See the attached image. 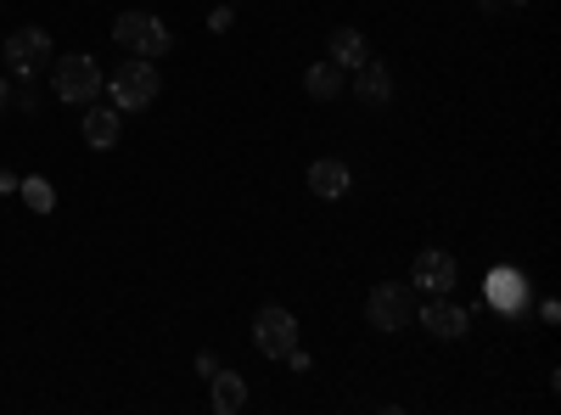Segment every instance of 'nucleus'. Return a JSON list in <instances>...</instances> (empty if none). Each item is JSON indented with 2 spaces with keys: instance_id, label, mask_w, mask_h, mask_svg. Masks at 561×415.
Here are the masks:
<instances>
[{
  "instance_id": "1",
  "label": "nucleus",
  "mask_w": 561,
  "mask_h": 415,
  "mask_svg": "<svg viewBox=\"0 0 561 415\" xmlns=\"http://www.w3.org/2000/svg\"><path fill=\"white\" fill-rule=\"evenodd\" d=\"M158 90H163V79H158V68H152L147 57L124 62V68L107 79V96H113L118 113H147V107L158 102Z\"/></svg>"
},
{
  "instance_id": "2",
  "label": "nucleus",
  "mask_w": 561,
  "mask_h": 415,
  "mask_svg": "<svg viewBox=\"0 0 561 415\" xmlns=\"http://www.w3.org/2000/svg\"><path fill=\"white\" fill-rule=\"evenodd\" d=\"M113 39L124 45V51L147 57V62L169 57V45H174V34H169L163 18H152V12H124V18H113Z\"/></svg>"
},
{
  "instance_id": "3",
  "label": "nucleus",
  "mask_w": 561,
  "mask_h": 415,
  "mask_svg": "<svg viewBox=\"0 0 561 415\" xmlns=\"http://www.w3.org/2000/svg\"><path fill=\"white\" fill-rule=\"evenodd\" d=\"M51 84H57V96L68 102V107H90L102 96V68L90 62V57H51Z\"/></svg>"
},
{
  "instance_id": "4",
  "label": "nucleus",
  "mask_w": 561,
  "mask_h": 415,
  "mask_svg": "<svg viewBox=\"0 0 561 415\" xmlns=\"http://www.w3.org/2000/svg\"><path fill=\"white\" fill-rule=\"evenodd\" d=\"M365 320H370V326H377V332H404L410 320H415V292H410V287H393V281L370 287Z\"/></svg>"
},
{
  "instance_id": "5",
  "label": "nucleus",
  "mask_w": 561,
  "mask_h": 415,
  "mask_svg": "<svg viewBox=\"0 0 561 415\" xmlns=\"http://www.w3.org/2000/svg\"><path fill=\"white\" fill-rule=\"evenodd\" d=\"M253 343H259L264 359H287V348H298V320H293V309H280V303L259 309V320H253Z\"/></svg>"
},
{
  "instance_id": "6",
  "label": "nucleus",
  "mask_w": 561,
  "mask_h": 415,
  "mask_svg": "<svg viewBox=\"0 0 561 415\" xmlns=\"http://www.w3.org/2000/svg\"><path fill=\"white\" fill-rule=\"evenodd\" d=\"M0 57L12 62V73H18V79H28L34 68L51 62V34H45V28H18V34L0 39Z\"/></svg>"
},
{
  "instance_id": "7",
  "label": "nucleus",
  "mask_w": 561,
  "mask_h": 415,
  "mask_svg": "<svg viewBox=\"0 0 561 415\" xmlns=\"http://www.w3.org/2000/svg\"><path fill=\"white\" fill-rule=\"evenodd\" d=\"M415 314L438 343H455V337H466V326H472V314H466L460 303H449V292H427V303H415Z\"/></svg>"
},
{
  "instance_id": "8",
  "label": "nucleus",
  "mask_w": 561,
  "mask_h": 415,
  "mask_svg": "<svg viewBox=\"0 0 561 415\" xmlns=\"http://www.w3.org/2000/svg\"><path fill=\"white\" fill-rule=\"evenodd\" d=\"M455 281H460V264H455L449 253H438V247L415 253V264H410V287H421V292H449Z\"/></svg>"
},
{
  "instance_id": "9",
  "label": "nucleus",
  "mask_w": 561,
  "mask_h": 415,
  "mask_svg": "<svg viewBox=\"0 0 561 415\" xmlns=\"http://www.w3.org/2000/svg\"><path fill=\"white\" fill-rule=\"evenodd\" d=\"M354 102L359 107H388L393 102V73H388V62H359L354 68Z\"/></svg>"
},
{
  "instance_id": "10",
  "label": "nucleus",
  "mask_w": 561,
  "mask_h": 415,
  "mask_svg": "<svg viewBox=\"0 0 561 415\" xmlns=\"http://www.w3.org/2000/svg\"><path fill=\"white\" fill-rule=\"evenodd\" d=\"M348 186H354L348 163H337V158H314V163H309V192H314L320 203H343Z\"/></svg>"
},
{
  "instance_id": "11",
  "label": "nucleus",
  "mask_w": 561,
  "mask_h": 415,
  "mask_svg": "<svg viewBox=\"0 0 561 415\" xmlns=\"http://www.w3.org/2000/svg\"><path fill=\"white\" fill-rule=\"evenodd\" d=\"M118 129H124V113H118V107H90V113H84V147L113 152V147H118Z\"/></svg>"
},
{
  "instance_id": "12",
  "label": "nucleus",
  "mask_w": 561,
  "mask_h": 415,
  "mask_svg": "<svg viewBox=\"0 0 561 415\" xmlns=\"http://www.w3.org/2000/svg\"><path fill=\"white\" fill-rule=\"evenodd\" d=\"M208 393H214V415H242L248 410V382L237 371H214Z\"/></svg>"
},
{
  "instance_id": "13",
  "label": "nucleus",
  "mask_w": 561,
  "mask_h": 415,
  "mask_svg": "<svg viewBox=\"0 0 561 415\" xmlns=\"http://www.w3.org/2000/svg\"><path fill=\"white\" fill-rule=\"evenodd\" d=\"M332 62H337L343 73H354L359 62H370V45H365L359 28H332Z\"/></svg>"
},
{
  "instance_id": "14",
  "label": "nucleus",
  "mask_w": 561,
  "mask_h": 415,
  "mask_svg": "<svg viewBox=\"0 0 561 415\" xmlns=\"http://www.w3.org/2000/svg\"><path fill=\"white\" fill-rule=\"evenodd\" d=\"M304 90L314 102H337L343 96V68L337 62H314L309 73H304Z\"/></svg>"
},
{
  "instance_id": "15",
  "label": "nucleus",
  "mask_w": 561,
  "mask_h": 415,
  "mask_svg": "<svg viewBox=\"0 0 561 415\" xmlns=\"http://www.w3.org/2000/svg\"><path fill=\"white\" fill-rule=\"evenodd\" d=\"M18 192H23V203H28L34 214H51V208H57V192H51V180H39V174H34V180H23Z\"/></svg>"
},
{
  "instance_id": "16",
  "label": "nucleus",
  "mask_w": 561,
  "mask_h": 415,
  "mask_svg": "<svg viewBox=\"0 0 561 415\" xmlns=\"http://www.w3.org/2000/svg\"><path fill=\"white\" fill-rule=\"evenodd\" d=\"M494 303L500 309H517L523 303V281H517V275H494Z\"/></svg>"
},
{
  "instance_id": "17",
  "label": "nucleus",
  "mask_w": 561,
  "mask_h": 415,
  "mask_svg": "<svg viewBox=\"0 0 561 415\" xmlns=\"http://www.w3.org/2000/svg\"><path fill=\"white\" fill-rule=\"evenodd\" d=\"M12 102H18L23 113H34V107H39V102H34V84H28V79H23V84L12 90Z\"/></svg>"
},
{
  "instance_id": "18",
  "label": "nucleus",
  "mask_w": 561,
  "mask_h": 415,
  "mask_svg": "<svg viewBox=\"0 0 561 415\" xmlns=\"http://www.w3.org/2000/svg\"><path fill=\"white\" fill-rule=\"evenodd\" d=\"M230 23H237V12H230V7H219V12H214V18H208V28H214V34H225V28H230Z\"/></svg>"
},
{
  "instance_id": "19",
  "label": "nucleus",
  "mask_w": 561,
  "mask_h": 415,
  "mask_svg": "<svg viewBox=\"0 0 561 415\" xmlns=\"http://www.w3.org/2000/svg\"><path fill=\"white\" fill-rule=\"evenodd\" d=\"M287 365H293V371L304 377V371H309V354H304V348H287Z\"/></svg>"
},
{
  "instance_id": "20",
  "label": "nucleus",
  "mask_w": 561,
  "mask_h": 415,
  "mask_svg": "<svg viewBox=\"0 0 561 415\" xmlns=\"http://www.w3.org/2000/svg\"><path fill=\"white\" fill-rule=\"evenodd\" d=\"M7 107H12V79L0 73V113H7Z\"/></svg>"
},
{
  "instance_id": "21",
  "label": "nucleus",
  "mask_w": 561,
  "mask_h": 415,
  "mask_svg": "<svg viewBox=\"0 0 561 415\" xmlns=\"http://www.w3.org/2000/svg\"><path fill=\"white\" fill-rule=\"evenodd\" d=\"M478 7H483V12H505V7H511V0H478Z\"/></svg>"
}]
</instances>
